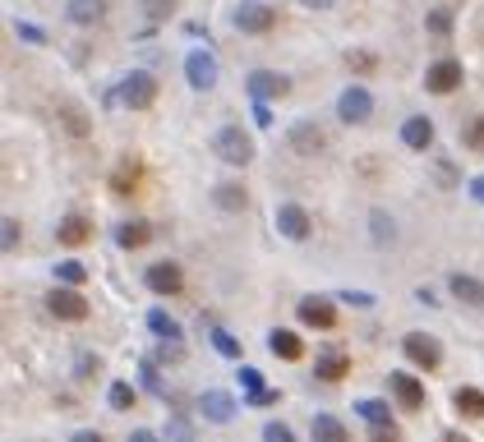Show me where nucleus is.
Instances as JSON below:
<instances>
[{"label": "nucleus", "mask_w": 484, "mask_h": 442, "mask_svg": "<svg viewBox=\"0 0 484 442\" xmlns=\"http://www.w3.org/2000/svg\"><path fill=\"white\" fill-rule=\"evenodd\" d=\"M461 84H466V69H461V60H452V56H443V60H434V65L425 69V93H434V97H452Z\"/></svg>", "instance_id": "obj_4"}, {"label": "nucleus", "mask_w": 484, "mask_h": 442, "mask_svg": "<svg viewBox=\"0 0 484 442\" xmlns=\"http://www.w3.org/2000/svg\"><path fill=\"white\" fill-rule=\"evenodd\" d=\"M355 415L374 428L379 442H397V437H401V428H397V419H392V406H388V401H379V396L355 401Z\"/></svg>", "instance_id": "obj_6"}, {"label": "nucleus", "mask_w": 484, "mask_h": 442, "mask_svg": "<svg viewBox=\"0 0 484 442\" xmlns=\"http://www.w3.org/2000/svg\"><path fill=\"white\" fill-rule=\"evenodd\" d=\"M254 120H259L263 130L272 125V111H268V97H254Z\"/></svg>", "instance_id": "obj_46"}, {"label": "nucleus", "mask_w": 484, "mask_h": 442, "mask_svg": "<svg viewBox=\"0 0 484 442\" xmlns=\"http://www.w3.org/2000/svg\"><path fill=\"white\" fill-rule=\"evenodd\" d=\"M143 387H148V392H157V396H167V387H161V378H157V365H152V359L143 365Z\"/></svg>", "instance_id": "obj_42"}, {"label": "nucleus", "mask_w": 484, "mask_h": 442, "mask_svg": "<svg viewBox=\"0 0 484 442\" xmlns=\"http://www.w3.org/2000/svg\"><path fill=\"white\" fill-rule=\"evenodd\" d=\"M461 148H466V152H479V157H484V115H475L470 125H461Z\"/></svg>", "instance_id": "obj_34"}, {"label": "nucleus", "mask_w": 484, "mask_h": 442, "mask_svg": "<svg viewBox=\"0 0 484 442\" xmlns=\"http://www.w3.org/2000/svg\"><path fill=\"white\" fill-rule=\"evenodd\" d=\"M452 410H457L466 424H479V419H484V392H479V387H457V392H452Z\"/></svg>", "instance_id": "obj_25"}, {"label": "nucleus", "mask_w": 484, "mask_h": 442, "mask_svg": "<svg viewBox=\"0 0 484 442\" xmlns=\"http://www.w3.org/2000/svg\"><path fill=\"white\" fill-rule=\"evenodd\" d=\"M60 120H65V130H69L74 139H84V134L93 130V120L84 115V106H78V102H65V106H60Z\"/></svg>", "instance_id": "obj_29"}, {"label": "nucleus", "mask_w": 484, "mask_h": 442, "mask_svg": "<svg viewBox=\"0 0 484 442\" xmlns=\"http://www.w3.org/2000/svg\"><path fill=\"white\" fill-rule=\"evenodd\" d=\"M291 93V78L287 74H277V69H254L250 74V97H287Z\"/></svg>", "instance_id": "obj_19"}, {"label": "nucleus", "mask_w": 484, "mask_h": 442, "mask_svg": "<svg viewBox=\"0 0 484 442\" xmlns=\"http://www.w3.org/2000/svg\"><path fill=\"white\" fill-rule=\"evenodd\" d=\"M434 134H438V130H434L429 115H411L406 125H401V143H406L411 152H429V148H434Z\"/></svg>", "instance_id": "obj_21"}, {"label": "nucleus", "mask_w": 484, "mask_h": 442, "mask_svg": "<svg viewBox=\"0 0 484 442\" xmlns=\"http://www.w3.org/2000/svg\"><path fill=\"white\" fill-rule=\"evenodd\" d=\"M14 245H19V221L5 217V249H14Z\"/></svg>", "instance_id": "obj_47"}, {"label": "nucleus", "mask_w": 484, "mask_h": 442, "mask_svg": "<svg viewBox=\"0 0 484 442\" xmlns=\"http://www.w3.org/2000/svg\"><path fill=\"white\" fill-rule=\"evenodd\" d=\"M263 437H268V442H291L296 433H291V424H277V419H272V424H263Z\"/></svg>", "instance_id": "obj_41"}, {"label": "nucleus", "mask_w": 484, "mask_h": 442, "mask_svg": "<svg viewBox=\"0 0 484 442\" xmlns=\"http://www.w3.org/2000/svg\"><path fill=\"white\" fill-rule=\"evenodd\" d=\"M97 369H102V359H97V355H84V359H78V369H74V374H78V378H93Z\"/></svg>", "instance_id": "obj_44"}, {"label": "nucleus", "mask_w": 484, "mask_h": 442, "mask_svg": "<svg viewBox=\"0 0 484 442\" xmlns=\"http://www.w3.org/2000/svg\"><path fill=\"white\" fill-rule=\"evenodd\" d=\"M448 291H452L461 304H470V309H479V304H484V281H479V276H470V272H452V276H448Z\"/></svg>", "instance_id": "obj_24"}, {"label": "nucleus", "mask_w": 484, "mask_h": 442, "mask_svg": "<svg viewBox=\"0 0 484 442\" xmlns=\"http://www.w3.org/2000/svg\"><path fill=\"white\" fill-rule=\"evenodd\" d=\"M346 69H351V74H374V69H379V56L365 51V47H351V51H346Z\"/></svg>", "instance_id": "obj_32"}, {"label": "nucleus", "mask_w": 484, "mask_h": 442, "mask_svg": "<svg viewBox=\"0 0 484 442\" xmlns=\"http://www.w3.org/2000/svg\"><path fill=\"white\" fill-rule=\"evenodd\" d=\"M213 203L222 208V212H250V189L240 185V180H217L213 185Z\"/></svg>", "instance_id": "obj_15"}, {"label": "nucleus", "mask_w": 484, "mask_h": 442, "mask_svg": "<svg viewBox=\"0 0 484 442\" xmlns=\"http://www.w3.org/2000/svg\"><path fill=\"white\" fill-rule=\"evenodd\" d=\"M65 19L78 23V28H97L106 19V0H69L65 5Z\"/></svg>", "instance_id": "obj_23"}, {"label": "nucleus", "mask_w": 484, "mask_h": 442, "mask_svg": "<svg viewBox=\"0 0 484 442\" xmlns=\"http://www.w3.org/2000/svg\"><path fill=\"white\" fill-rule=\"evenodd\" d=\"M14 32L23 37V42H32V47H42V42H47V32H42V28H37V23H23V19L14 23Z\"/></svg>", "instance_id": "obj_40"}, {"label": "nucleus", "mask_w": 484, "mask_h": 442, "mask_svg": "<svg viewBox=\"0 0 484 442\" xmlns=\"http://www.w3.org/2000/svg\"><path fill=\"white\" fill-rule=\"evenodd\" d=\"M139 180H143V167L134 157H120V167L111 171V194L115 198H134L139 194Z\"/></svg>", "instance_id": "obj_20"}, {"label": "nucleus", "mask_w": 484, "mask_h": 442, "mask_svg": "<svg viewBox=\"0 0 484 442\" xmlns=\"http://www.w3.org/2000/svg\"><path fill=\"white\" fill-rule=\"evenodd\" d=\"M235 378H240V387H245V396L263 392V374H259L254 365H240V369H235Z\"/></svg>", "instance_id": "obj_39"}, {"label": "nucleus", "mask_w": 484, "mask_h": 442, "mask_svg": "<svg viewBox=\"0 0 484 442\" xmlns=\"http://www.w3.org/2000/svg\"><path fill=\"white\" fill-rule=\"evenodd\" d=\"M213 152L222 157L226 167H250L254 162V139L245 134V125H222L213 134Z\"/></svg>", "instance_id": "obj_2"}, {"label": "nucleus", "mask_w": 484, "mask_h": 442, "mask_svg": "<svg viewBox=\"0 0 484 442\" xmlns=\"http://www.w3.org/2000/svg\"><path fill=\"white\" fill-rule=\"evenodd\" d=\"M351 374V355L346 350H318V359H314V378L318 383H342Z\"/></svg>", "instance_id": "obj_18"}, {"label": "nucleus", "mask_w": 484, "mask_h": 442, "mask_svg": "<svg viewBox=\"0 0 484 442\" xmlns=\"http://www.w3.org/2000/svg\"><path fill=\"white\" fill-rule=\"evenodd\" d=\"M139 10L148 23H167L176 10H180V0H139Z\"/></svg>", "instance_id": "obj_30"}, {"label": "nucleus", "mask_w": 484, "mask_h": 442, "mask_svg": "<svg viewBox=\"0 0 484 442\" xmlns=\"http://www.w3.org/2000/svg\"><path fill=\"white\" fill-rule=\"evenodd\" d=\"M425 28H429L434 37H452V10H429V14H425Z\"/></svg>", "instance_id": "obj_35"}, {"label": "nucleus", "mask_w": 484, "mask_h": 442, "mask_svg": "<svg viewBox=\"0 0 484 442\" xmlns=\"http://www.w3.org/2000/svg\"><path fill=\"white\" fill-rule=\"evenodd\" d=\"M277 230L287 235V239H296V245H305V239L314 235V217L300 203H281L277 208Z\"/></svg>", "instance_id": "obj_12"}, {"label": "nucleus", "mask_w": 484, "mask_h": 442, "mask_svg": "<svg viewBox=\"0 0 484 442\" xmlns=\"http://www.w3.org/2000/svg\"><path fill=\"white\" fill-rule=\"evenodd\" d=\"M287 148L296 157H323L328 152V134H323L318 120H296V125L287 130Z\"/></svg>", "instance_id": "obj_8"}, {"label": "nucleus", "mask_w": 484, "mask_h": 442, "mask_svg": "<svg viewBox=\"0 0 484 442\" xmlns=\"http://www.w3.org/2000/svg\"><path fill=\"white\" fill-rule=\"evenodd\" d=\"M296 318L305 328H314V332H337V304L323 300V295H305L296 304Z\"/></svg>", "instance_id": "obj_10"}, {"label": "nucleus", "mask_w": 484, "mask_h": 442, "mask_svg": "<svg viewBox=\"0 0 484 442\" xmlns=\"http://www.w3.org/2000/svg\"><path fill=\"white\" fill-rule=\"evenodd\" d=\"M268 350H272L277 359H287V365L305 359V341H300V332H291V328H272V332H268Z\"/></svg>", "instance_id": "obj_22"}, {"label": "nucleus", "mask_w": 484, "mask_h": 442, "mask_svg": "<svg viewBox=\"0 0 484 442\" xmlns=\"http://www.w3.org/2000/svg\"><path fill=\"white\" fill-rule=\"evenodd\" d=\"M111 102H120L125 111H152V102H157V78L148 69L125 74V78H120V88L111 93Z\"/></svg>", "instance_id": "obj_1"}, {"label": "nucleus", "mask_w": 484, "mask_h": 442, "mask_svg": "<svg viewBox=\"0 0 484 442\" xmlns=\"http://www.w3.org/2000/svg\"><path fill=\"white\" fill-rule=\"evenodd\" d=\"M208 341H213V350H217V355H226V359H240V341H235L231 332L213 328V332H208Z\"/></svg>", "instance_id": "obj_36"}, {"label": "nucleus", "mask_w": 484, "mask_h": 442, "mask_svg": "<svg viewBox=\"0 0 484 442\" xmlns=\"http://www.w3.org/2000/svg\"><path fill=\"white\" fill-rule=\"evenodd\" d=\"M434 176H438L443 189H457V185H461V176H457V167L448 162V157H434Z\"/></svg>", "instance_id": "obj_38"}, {"label": "nucleus", "mask_w": 484, "mask_h": 442, "mask_svg": "<svg viewBox=\"0 0 484 442\" xmlns=\"http://www.w3.org/2000/svg\"><path fill=\"white\" fill-rule=\"evenodd\" d=\"M466 189H470V198H475V203H484V176H475V180H466Z\"/></svg>", "instance_id": "obj_48"}, {"label": "nucleus", "mask_w": 484, "mask_h": 442, "mask_svg": "<svg viewBox=\"0 0 484 442\" xmlns=\"http://www.w3.org/2000/svg\"><path fill=\"white\" fill-rule=\"evenodd\" d=\"M231 23L245 37H268L277 28V10L268 5V0H240V5L231 10Z\"/></svg>", "instance_id": "obj_3"}, {"label": "nucleus", "mask_w": 484, "mask_h": 442, "mask_svg": "<svg viewBox=\"0 0 484 442\" xmlns=\"http://www.w3.org/2000/svg\"><path fill=\"white\" fill-rule=\"evenodd\" d=\"M148 328H152V337H161V341H171V337H180V328H176V318H171L167 309H148Z\"/></svg>", "instance_id": "obj_31"}, {"label": "nucleus", "mask_w": 484, "mask_h": 442, "mask_svg": "<svg viewBox=\"0 0 484 442\" xmlns=\"http://www.w3.org/2000/svg\"><path fill=\"white\" fill-rule=\"evenodd\" d=\"M143 286H148L152 295L176 300V295H185V272H180L176 263H152V267L143 272Z\"/></svg>", "instance_id": "obj_11"}, {"label": "nucleus", "mask_w": 484, "mask_h": 442, "mask_svg": "<svg viewBox=\"0 0 484 442\" xmlns=\"http://www.w3.org/2000/svg\"><path fill=\"white\" fill-rule=\"evenodd\" d=\"M47 313L60 318V323H84V318L93 313V304L78 295V286H65V281H60V286L47 295Z\"/></svg>", "instance_id": "obj_5"}, {"label": "nucleus", "mask_w": 484, "mask_h": 442, "mask_svg": "<svg viewBox=\"0 0 484 442\" xmlns=\"http://www.w3.org/2000/svg\"><path fill=\"white\" fill-rule=\"evenodd\" d=\"M309 433H314V442H346V424L337 415H314Z\"/></svg>", "instance_id": "obj_27"}, {"label": "nucleus", "mask_w": 484, "mask_h": 442, "mask_svg": "<svg viewBox=\"0 0 484 442\" xmlns=\"http://www.w3.org/2000/svg\"><path fill=\"white\" fill-rule=\"evenodd\" d=\"M185 78H189V88L194 93H208L217 84V60L208 51H189L185 56Z\"/></svg>", "instance_id": "obj_13"}, {"label": "nucleus", "mask_w": 484, "mask_h": 442, "mask_svg": "<svg viewBox=\"0 0 484 442\" xmlns=\"http://www.w3.org/2000/svg\"><path fill=\"white\" fill-rule=\"evenodd\" d=\"M148 239H152V226L148 221H120L115 226V245L120 249H143Z\"/></svg>", "instance_id": "obj_26"}, {"label": "nucleus", "mask_w": 484, "mask_h": 442, "mask_svg": "<svg viewBox=\"0 0 484 442\" xmlns=\"http://www.w3.org/2000/svg\"><path fill=\"white\" fill-rule=\"evenodd\" d=\"M281 401V392H272V387H263V392H254V396H245V406H277Z\"/></svg>", "instance_id": "obj_43"}, {"label": "nucleus", "mask_w": 484, "mask_h": 442, "mask_svg": "<svg viewBox=\"0 0 484 442\" xmlns=\"http://www.w3.org/2000/svg\"><path fill=\"white\" fill-rule=\"evenodd\" d=\"M370 115H374V93L370 88H360V84L342 88V97H337V120L342 125H365Z\"/></svg>", "instance_id": "obj_9"}, {"label": "nucleus", "mask_w": 484, "mask_h": 442, "mask_svg": "<svg viewBox=\"0 0 484 442\" xmlns=\"http://www.w3.org/2000/svg\"><path fill=\"white\" fill-rule=\"evenodd\" d=\"M342 300H346V304H355V309H370V304H374V295H370V291H342Z\"/></svg>", "instance_id": "obj_45"}, {"label": "nucleus", "mask_w": 484, "mask_h": 442, "mask_svg": "<svg viewBox=\"0 0 484 442\" xmlns=\"http://www.w3.org/2000/svg\"><path fill=\"white\" fill-rule=\"evenodd\" d=\"M56 239H60V249H84L88 239H93V221L84 212H69L60 226H56Z\"/></svg>", "instance_id": "obj_16"}, {"label": "nucleus", "mask_w": 484, "mask_h": 442, "mask_svg": "<svg viewBox=\"0 0 484 442\" xmlns=\"http://www.w3.org/2000/svg\"><path fill=\"white\" fill-rule=\"evenodd\" d=\"M370 230H374L379 245H392V239H397V226H392V217H388L383 208H374V212H370Z\"/></svg>", "instance_id": "obj_33"}, {"label": "nucleus", "mask_w": 484, "mask_h": 442, "mask_svg": "<svg viewBox=\"0 0 484 442\" xmlns=\"http://www.w3.org/2000/svg\"><path fill=\"white\" fill-rule=\"evenodd\" d=\"M198 415H204L208 424H231L235 419V401H231V392H204L198 396Z\"/></svg>", "instance_id": "obj_17"}, {"label": "nucleus", "mask_w": 484, "mask_h": 442, "mask_svg": "<svg viewBox=\"0 0 484 442\" xmlns=\"http://www.w3.org/2000/svg\"><path fill=\"white\" fill-rule=\"evenodd\" d=\"M401 355H406L416 369H429V374L443 369V346L429 332H406V337H401Z\"/></svg>", "instance_id": "obj_7"}, {"label": "nucleus", "mask_w": 484, "mask_h": 442, "mask_svg": "<svg viewBox=\"0 0 484 442\" xmlns=\"http://www.w3.org/2000/svg\"><path fill=\"white\" fill-rule=\"evenodd\" d=\"M300 5H305V10H333L337 0H300Z\"/></svg>", "instance_id": "obj_49"}, {"label": "nucleus", "mask_w": 484, "mask_h": 442, "mask_svg": "<svg viewBox=\"0 0 484 442\" xmlns=\"http://www.w3.org/2000/svg\"><path fill=\"white\" fill-rule=\"evenodd\" d=\"M56 281H65V286H84L88 281V272H84V263H56Z\"/></svg>", "instance_id": "obj_37"}, {"label": "nucleus", "mask_w": 484, "mask_h": 442, "mask_svg": "<svg viewBox=\"0 0 484 442\" xmlns=\"http://www.w3.org/2000/svg\"><path fill=\"white\" fill-rule=\"evenodd\" d=\"M388 392L397 396V406L401 410H425V387H420V378H411V374H388Z\"/></svg>", "instance_id": "obj_14"}, {"label": "nucleus", "mask_w": 484, "mask_h": 442, "mask_svg": "<svg viewBox=\"0 0 484 442\" xmlns=\"http://www.w3.org/2000/svg\"><path fill=\"white\" fill-rule=\"evenodd\" d=\"M106 406L125 415V410H134V406H139V392H134L130 383H111V387H106Z\"/></svg>", "instance_id": "obj_28"}]
</instances>
